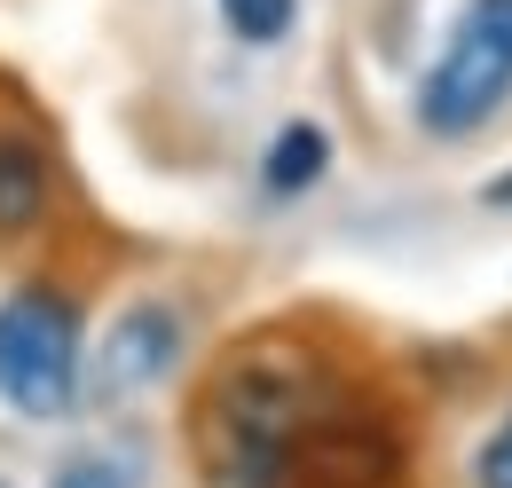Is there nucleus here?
Instances as JSON below:
<instances>
[{
	"mask_svg": "<svg viewBox=\"0 0 512 488\" xmlns=\"http://www.w3.org/2000/svg\"><path fill=\"white\" fill-rule=\"evenodd\" d=\"M316 418L308 402V370L245 355L213 378L205 410H197V481L205 488H284L292 433Z\"/></svg>",
	"mask_w": 512,
	"mask_h": 488,
	"instance_id": "obj_1",
	"label": "nucleus"
},
{
	"mask_svg": "<svg viewBox=\"0 0 512 488\" xmlns=\"http://www.w3.org/2000/svg\"><path fill=\"white\" fill-rule=\"evenodd\" d=\"M0 402L24 418H64L79 402V315L56 292L0 300Z\"/></svg>",
	"mask_w": 512,
	"mask_h": 488,
	"instance_id": "obj_2",
	"label": "nucleus"
},
{
	"mask_svg": "<svg viewBox=\"0 0 512 488\" xmlns=\"http://www.w3.org/2000/svg\"><path fill=\"white\" fill-rule=\"evenodd\" d=\"M394 473H402L394 426L355 410H316L284 457V488H394Z\"/></svg>",
	"mask_w": 512,
	"mask_h": 488,
	"instance_id": "obj_3",
	"label": "nucleus"
},
{
	"mask_svg": "<svg viewBox=\"0 0 512 488\" xmlns=\"http://www.w3.org/2000/svg\"><path fill=\"white\" fill-rule=\"evenodd\" d=\"M505 95H512V56L481 32V24H465V16H457L442 63H434V71H426V87H418V119L434 126V134H465V126L489 119Z\"/></svg>",
	"mask_w": 512,
	"mask_h": 488,
	"instance_id": "obj_4",
	"label": "nucleus"
},
{
	"mask_svg": "<svg viewBox=\"0 0 512 488\" xmlns=\"http://www.w3.org/2000/svg\"><path fill=\"white\" fill-rule=\"evenodd\" d=\"M174 355H182V315L158 307V300H142L103 331V355H95V370L79 378V394L103 402V410H119L134 394H150V386L174 370Z\"/></svg>",
	"mask_w": 512,
	"mask_h": 488,
	"instance_id": "obj_5",
	"label": "nucleus"
},
{
	"mask_svg": "<svg viewBox=\"0 0 512 488\" xmlns=\"http://www.w3.org/2000/svg\"><path fill=\"white\" fill-rule=\"evenodd\" d=\"M323 166H331V142H323V126L292 119L276 142H268V158H260V182L276 189V197H300V189L323 182Z\"/></svg>",
	"mask_w": 512,
	"mask_h": 488,
	"instance_id": "obj_6",
	"label": "nucleus"
},
{
	"mask_svg": "<svg viewBox=\"0 0 512 488\" xmlns=\"http://www.w3.org/2000/svg\"><path fill=\"white\" fill-rule=\"evenodd\" d=\"M40 205H48V174H40V158L16 150V142H0V229H32Z\"/></svg>",
	"mask_w": 512,
	"mask_h": 488,
	"instance_id": "obj_7",
	"label": "nucleus"
},
{
	"mask_svg": "<svg viewBox=\"0 0 512 488\" xmlns=\"http://www.w3.org/2000/svg\"><path fill=\"white\" fill-rule=\"evenodd\" d=\"M292 16H300V0H221V24H229L237 40H253V48L284 40V32H292Z\"/></svg>",
	"mask_w": 512,
	"mask_h": 488,
	"instance_id": "obj_8",
	"label": "nucleus"
},
{
	"mask_svg": "<svg viewBox=\"0 0 512 488\" xmlns=\"http://www.w3.org/2000/svg\"><path fill=\"white\" fill-rule=\"evenodd\" d=\"M48 488H127V473H119L111 457H71V465H56Z\"/></svg>",
	"mask_w": 512,
	"mask_h": 488,
	"instance_id": "obj_9",
	"label": "nucleus"
},
{
	"mask_svg": "<svg viewBox=\"0 0 512 488\" xmlns=\"http://www.w3.org/2000/svg\"><path fill=\"white\" fill-rule=\"evenodd\" d=\"M473 473H481V488H512V410H505V426L481 441V465Z\"/></svg>",
	"mask_w": 512,
	"mask_h": 488,
	"instance_id": "obj_10",
	"label": "nucleus"
},
{
	"mask_svg": "<svg viewBox=\"0 0 512 488\" xmlns=\"http://www.w3.org/2000/svg\"><path fill=\"white\" fill-rule=\"evenodd\" d=\"M465 24H481V32L512 56V0H473V8H465Z\"/></svg>",
	"mask_w": 512,
	"mask_h": 488,
	"instance_id": "obj_11",
	"label": "nucleus"
},
{
	"mask_svg": "<svg viewBox=\"0 0 512 488\" xmlns=\"http://www.w3.org/2000/svg\"><path fill=\"white\" fill-rule=\"evenodd\" d=\"M489 205H512V174H497V182H489Z\"/></svg>",
	"mask_w": 512,
	"mask_h": 488,
	"instance_id": "obj_12",
	"label": "nucleus"
}]
</instances>
